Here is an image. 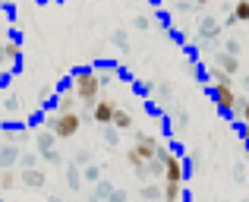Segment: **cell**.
<instances>
[{"instance_id": "9a60e30c", "label": "cell", "mask_w": 249, "mask_h": 202, "mask_svg": "<svg viewBox=\"0 0 249 202\" xmlns=\"http://www.w3.org/2000/svg\"><path fill=\"white\" fill-rule=\"evenodd\" d=\"M19 184V174L16 171H10V167H6V171H0V190H13V186Z\"/></svg>"}, {"instance_id": "5bb4252c", "label": "cell", "mask_w": 249, "mask_h": 202, "mask_svg": "<svg viewBox=\"0 0 249 202\" xmlns=\"http://www.w3.org/2000/svg\"><path fill=\"white\" fill-rule=\"evenodd\" d=\"M16 158H19V148L13 146V142H10V146H0V167H3V171H6V167H10Z\"/></svg>"}, {"instance_id": "2e32d148", "label": "cell", "mask_w": 249, "mask_h": 202, "mask_svg": "<svg viewBox=\"0 0 249 202\" xmlns=\"http://www.w3.org/2000/svg\"><path fill=\"white\" fill-rule=\"evenodd\" d=\"M142 199H145V202L161 199V186L158 184H145V186H142Z\"/></svg>"}, {"instance_id": "277c9868", "label": "cell", "mask_w": 249, "mask_h": 202, "mask_svg": "<svg viewBox=\"0 0 249 202\" xmlns=\"http://www.w3.org/2000/svg\"><path fill=\"white\" fill-rule=\"evenodd\" d=\"M186 180V167L177 152H164V184H183Z\"/></svg>"}, {"instance_id": "d6986e66", "label": "cell", "mask_w": 249, "mask_h": 202, "mask_svg": "<svg viewBox=\"0 0 249 202\" xmlns=\"http://www.w3.org/2000/svg\"><path fill=\"white\" fill-rule=\"evenodd\" d=\"M67 184H70V190H79V184H82L79 167H70V171H67Z\"/></svg>"}, {"instance_id": "8992f818", "label": "cell", "mask_w": 249, "mask_h": 202, "mask_svg": "<svg viewBox=\"0 0 249 202\" xmlns=\"http://www.w3.org/2000/svg\"><path fill=\"white\" fill-rule=\"evenodd\" d=\"M110 127H114L117 133H126V129H133V127H136V120H133V114H129L126 108H120V104H117V110H114V120H110Z\"/></svg>"}, {"instance_id": "30bf717a", "label": "cell", "mask_w": 249, "mask_h": 202, "mask_svg": "<svg viewBox=\"0 0 249 202\" xmlns=\"http://www.w3.org/2000/svg\"><path fill=\"white\" fill-rule=\"evenodd\" d=\"M76 95H73V89H63L60 95H57V114H73L76 110Z\"/></svg>"}, {"instance_id": "52a82bcc", "label": "cell", "mask_w": 249, "mask_h": 202, "mask_svg": "<svg viewBox=\"0 0 249 202\" xmlns=\"http://www.w3.org/2000/svg\"><path fill=\"white\" fill-rule=\"evenodd\" d=\"M44 171H38V167H29V171H22V177H19V184L29 186V190H41L44 186Z\"/></svg>"}, {"instance_id": "3957f363", "label": "cell", "mask_w": 249, "mask_h": 202, "mask_svg": "<svg viewBox=\"0 0 249 202\" xmlns=\"http://www.w3.org/2000/svg\"><path fill=\"white\" fill-rule=\"evenodd\" d=\"M212 95H214V104H218V108L224 110V114H237L240 98H237V92H233L231 82H218V86L212 89Z\"/></svg>"}, {"instance_id": "603a6c76", "label": "cell", "mask_w": 249, "mask_h": 202, "mask_svg": "<svg viewBox=\"0 0 249 202\" xmlns=\"http://www.w3.org/2000/svg\"><path fill=\"white\" fill-rule=\"evenodd\" d=\"M0 63H6V57H3V44H0Z\"/></svg>"}, {"instance_id": "ac0fdd59", "label": "cell", "mask_w": 249, "mask_h": 202, "mask_svg": "<svg viewBox=\"0 0 249 202\" xmlns=\"http://www.w3.org/2000/svg\"><path fill=\"white\" fill-rule=\"evenodd\" d=\"M110 193H114V186H110L107 180H104V184H101V180H98V186H95V199L101 202V196H104V202H107V196H110Z\"/></svg>"}, {"instance_id": "5b68a950", "label": "cell", "mask_w": 249, "mask_h": 202, "mask_svg": "<svg viewBox=\"0 0 249 202\" xmlns=\"http://www.w3.org/2000/svg\"><path fill=\"white\" fill-rule=\"evenodd\" d=\"M114 110H117V101L107 98V95H101V98L91 104V120H95L98 127H110V120H114Z\"/></svg>"}, {"instance_id": "cb8c5ba5", "label": "cell", "mask_w": 249, "mask_h": 202, "mask_svg": "<svg viewBox=\"0 0 249 202\" xmlns=\"http://www.w3.org/2000/svg\"><path fill=\"white\" fill-rule=\"evenodd\" d=\"M48 202H63V199H57V196H51V199H48Z\"/></svg>"}, {"instance_id": "8fae6325", "label": "cell", "mask_w": 249, "mask_h": 202, "mask_svg": "<svg viewBox=\"0 0 249 202\" xmlns=\"http://www.w3.org/2000/svg\"><path fill=\"white\" fill-rule=\"evenodd\" d=\"M161 202H183V184H161Z\"/></svg>"}, {"instance_id": "7a4b0ae2", "label": "cell", "mask_w": 249, "mask_h": 202, "mask_svg": "<svg viewBox=\"0 0 249 202\" xmlns=\"http://www.w3.org/2000/svg\"><path fill=\"white\" fill-rule=\"evenodd\" d=\"M82 127V114L79 110H73V114H54L48 123V129L54 133V139H73L76 133H79Z\"/></svg>"}, {"instance_id": "7402d4cb", "label": "cell", "mask_w": 249, "mask_h": 202, "mask_svg": "<svg viewBox=\"0 0 249 202\" xmlns=\"http://www.w3.org/2000/svg\"><path fill=\"white\" fill-rule=\"evenodd\" d=\"M107 202H126V193H123V190H114L107 196Z\"/></svg>"}, {"instance_id": "ffe728a7", "label": "cell", "mask_w": 249, "mask_h": 202, "mask_svg": "<svg viewBox=\"0 0 249 202\" xmlns=\"http://www.w3.org/2000/svg\"><path fill=\"white\" fill-rule=\"evenodd\" d=\"M104 139H107V146H117V139H120V133H117L114 127H104Z\"/></svg>"}, {"instance_id": "6da1fadb", "label": "cell", "mask_w": 249, "mask_h": 202, "mask_svg": "<svg viewBox=\"0 0 249 202\" xmlns=\"http://www.w3.org/2000/svg\"><path fill=\"white\" fill-rule=\"evenodd\" d=\"M70 89H73L76 101L79 104H95L98 98H101V79H98V70H73V79H70Z\"/></svg>"}, {"instance_id": "7c38bea8", "label": "cell", "mask_w": 249, "mask_h": 202, "mask_svg": "<svg viewBox=\"0 0 249 202\" xmlns=\"http://www.w3.org/2000/svg\"><path fill=\"white\" fill-rule=\"evenodd\" d=\"M35 146H38V152L48 158V155L54 152V133H51V129H41V133H38V139H35Z\"/></svg>"}, {"instance_id": "44dd1931", "label": "cell", "mask_w": 249, "mask_h": 202, "mask_svg": "<svg viewBox=\"0 0 249 202\" xmlns=\"http://www.w3.org/2000/svg\"><path fill=\"white\" fill-rule=\"evenodd\" d=\"M98 174H101V171H98L95 165H89V167H85V180H91V184H98V180H101Z\"/></svg>"}, {"instance_id": "d4e9b609", "label": "cell", "mask_w": 249, "mask_h": 202, "mask_svg": "<svg viewBox=\"0 0 249 202\" xmlns=\"http://www.w3.org/2000/svg\"><path fill=\"white\" fill-rule=\"evenodd\" d=\"M89 202H98V199H95V196H91V199H89Z\"/></svg>"}, {"instance_id": "4fadbf2b", "label": "cell", "mask_w": 249, "mask_h": 202, "mask_svg": "<svg viewBox=\"0 0 249 202\" xmlns=\"http://www.w3.org/2000/svg\"><path fill=\"white\" fill-rule=\"evenodd\" d=\"M3 57H6V63H16L19 57H22V48H19L16 38H6L3 41Z\"/></svg>"}, {"instance_id": "9c48e42d", "label": "cell", "mask_w": 249, "mask_h": 202, "mask_svg": "<svg viewBox=\"0 0 249 202\" xmlns=\"http://www.w3.org/2000/svg\"><path fill=\"white\" fill-rule=\"evenodd\" d=\"M126 165L133 167V171L139 174V177H148V161H145V158L139 155V148H136V146H133V148L126 152Z\"/></svg>"}, {"instance_id": "e0dca14e", "label": "cell", "mask_w": 249, "mask_h": 202, "mask_svg": "<svg viewBox=\"0 0 249 202\" xmlns=\"http://www.w3.org/2000/svg\"><path fill=\"white\" fill-rule=\"evenodd\" d=\"M233 19H237V22H249V3L246 0H240V3L233 6Z\"/></svg>"}, {"instance_id": "ba28073f", "label": "cell", "mask_w": 249, "mask_h": 202, "mask_svg": "<svg viewBox=\"0 0 249 202\" xmlns=\"http://www.w3.org/2000/svg\"><path fill=\"white\" fill-rule=\"evenodd\" d=\"M218 70L227 76V79H231V76H237V73H240V60H237V54H227V51H224V54H218Z\"/></svg>"}]
</instances>
